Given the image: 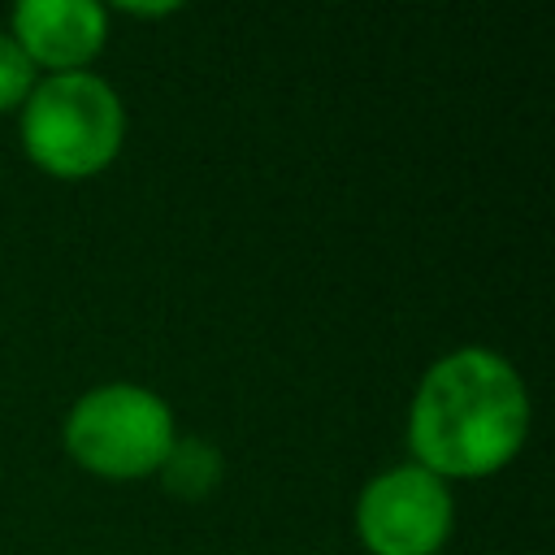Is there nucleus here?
I'll list each match as a JSON object with an SVG mask.
<instances>
[{
    "mask_svg": "<svg viewBox=\"0 0 555 555\" xmlns=\"http://www.w3.org/2000/svg\"><path fill=\"white\" fill-rule=\"evenodd\" d=\"M529 434V390L520 373L486 347L434 360L416 386L408 447L434 477L499 473Z\"/></svg>",
    "mask_w": 555,
    "mask_h": 555,
    "instance_id": "f257e3e1",
    "label": "nucleus"
},
{
    "mask_svg": "<svg viewBox=\"0 0 555 555\" xmlns=\"http://www.w3.org/2000/svg\"><path fill=\"white\" fill-rule=\"evenodd\" d=\"M126 134V113L117 91L87 69L48 74L22 104V147L52 178L100 173Z\"/></svg>",
    "mask_w": 555,
    "mask_h": 555,
    "instance_id": "f03ea898",
    "label": "nucleus"
},
{
    "mask_svg": "<svg viewBox=\"0 0 555 555\" xmlns=\"http://www.w3.org/2000/svg\"><path fill=\"white\" fill-rule=\"evenodd\" d=\"M178 442L169 403L134 382H104L87 390L65 416V451L95 477L130 481L160 473Z\"/></svg>",
    "mask_w": 555,
    "mask_h": 555,
    "instance_id": "7ed1b4c3",
    "label": "nucleus"
},
{
    "mask_svg": "<svg viewBox=\"0 0 555 555\" xmlns=\"http://www.w3.org/2000/svg\"><path fill=\"white\" fill-rule=\"evenodd\" d=\"M451 520L455 503L447 481L421 464L377 473L356 503V533L369 555H438Z\"/></svg>",
    "mask_w": 555,
    "mask_h": 555,
    "instance_id": "20e7f679",
    "label": "nucleus"
},
{
    "mask_svg": "<svg viewBox=\"0 0 555 555\" xmlns=\"http://www.w3.org/2000/svg\"><path fill=\"white\" fill-rule=\"evenodd\" d=\"M13 39L30 65L74 74L104 48L108 17L95 0H22L13 9Z\"/></svg>",
    "mask_w": 555,
    "mask_h": 555,
    "instance_id": "39448f33",
    "label": "nucleus"
},
{
    "mask_svg": "<svg viewBox=\"0 0 555 555\" xmlns=\"http://www.w3.org/2000/svg\"><path fill=\"white\" fill-rule=\"evenodd\" d=\"M160 473H165V486L173 494L199 499L221 481V455H217V447H208L199 438H178L169 460L160 464Z\"/></svg>",
    "mask_w": 555,
    "mask_h": 555,
    "instance_id": "423d86ee",
    "label": "nucleus"
},
{
    "mask_svg": "<svg viewBox=\"0 0 555 555\" xmlns=\"http://www.w3.org/2000/svg\"><path fill=\"white\" fill-rule=\"evenodd\" d=\"M30 91H35V65H30V56L17 48L13 35H0V113L4 108H22Z\"/></svg>",
    "mask_w": 555,
    "mask_h": 555,
    "instance_id": "0eeeda50",
    "label": "nucleus"
},
{
    "mask_svg": "<svg viewBox=\"0 0 555 555\" xmlns=\"http://www.w3.org/2000/svg\"><path fill=\"white\" fill-rule=\"evenodd\" d=\"M121 13H134V17H165V13H178V4H121Z\"/></svg>",
    "mask_w": 555,
    "mask_h": 555,
    "instance_id": "6e6552de",
    "label": "nucleus"
}]
</instances>
